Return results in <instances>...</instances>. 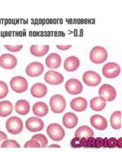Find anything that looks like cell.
Masks as SVG:
<instances>
[{"mask_svg":"<svg viewBox=\"0 0 122 152\" xmlns=\"http://www.w3.org/2000/svg\"><path fill=\"white\" fill-rule=\"evenodd\" d=\"M89 59L94 64H101L108 59V52L106 49L100 46H96L90 51Z\"/></svg>","mask_w":122,"mask_h":152,"instance_id":"1","label":"cell"},{"mask_svg":"<svg viewBox=\"0 0 122 152\" xmlns=\"http://www.w3.org/2000/svg\"><path fill=\"white\" fill-rule=\"evenodd\" d=\"M5 128L10 134L18 135L22 132L23 128H24L22 120L17 116H12V117L9 118L5 123Z\"/></svg>","mask_w":122,"mask_h":152,"instance_id":"2","label":"cell"},{"mask_svg":"<svg viewBox=\"0 0 122 152\" xmlns=\"http://www.w3.org/2000/svg\"><path fill=\"white\" fill-rule=\"evenodd\" d=\"M66 102L61 94H55L50 99V107L54 113H61L66 109Z\"/></svg>","mask_w":122,"mask_h":152,"instance_id":"3","label":"cell"},{"mask_svg":"<svg viewBox=\"0 0 122 152\" xmlns=\"http://www.w3.org/2000/svg\"><path fill=\"white\" fill-rule=\"evenodd\" d=\"M47 133L51 139L55 142H60L65 136L64 129L58 123H51L49 125L47 128Z\"/></svg>","mask_w":122,"mask_h":152,"instance_id":"4","label":"cell"},{"mask_svg":"<svg viewBox=\"0 0 122 152\" xmlns=\"http://www.w3.org/2000/svg\"><path fill=\"white\" fill-rule=\"evenodd\" d=\"M10 86L13 91L18 94L24 93L28 90V83L26 78L21 76H15L10 80Z\"/></svg>","mask_w":122,"mask_h":152,"instance_id":"5","label":"cell"},{"mask_svg":"<svg viewBox=\"0 0 122 152\" xmlns=\"http://www.w3.org/2000/svg\"><path fill=\"white\" fill-rule=\"evenodd\" d=\"M102 75L107 78H115L121 73V66L116 62H108L102 67Z\"/></svg>","mask_w":122,"mask_h":152,"instance_id":"6","label":"cell"},{"mask_svg":"<svg viewBox=\"0 0 122 152\" xmlns=\"http://www.w3.org/2000/svg\"><path fill=\"white\" fill-rule=\"evenodd\" d=\"M98 94L106 101H113L117 97V92L115 88L108 84H105L100 87Z\"/></svg>","mask_w":122,"mask_h":152,"instance_id":"7","label":"cell"},{"mask_svg":"<svg viewBox=\"0 0 122 152\" xmlns=\"http://www.w3.org/2000/svg\"><path fill=\"white\" fill-rule=\"evenodd\" d=\"M65 89L71 95H77L82 93L83 87L80 81L76 78H70L65 84Z\"/></svg>","mask_w":122,"mask_h":152,"instance_id":"8","label":"cell"},{"mask_svg":"<svg viewBox=\"0 0 122 152\" xmlns=\"http://www.w3.org/2000/svg\"><path fill=\"white\" fill-rule=\"evenodd\" d=\"M82 81L88 86L96 87L101 83V78L96 72L87 71L82 75Z\"/></svg>","mask_w":122,"mask_h":152,"instance_id":"9","label":"cell"},{"mask_svg":"<svg viewBox=\"0 0 122 152\" xmlns=\"http://www.w3.org/2000/svg\"><path fill=\"white\" fill-rule=\"evenodd\" d=\"M25 127L28 131L32 132L41 131L44 127V123L43 120L35 116L28 118L25 122Z\"/></svg>","mask_w":122,"mask_h":152,"instance_id":"10","label":"cell"},{"mask_svg":"<svg viewBox=\"0 0 122 152\" xmlns=\"http://www.w3.org/2000/svg\"><path fill=\"white\" fill-rule=\"evenodd\" d=\"M44 81L49 85H57L63 83L64 81V77L63 75L58 72L50 70L46 72L44 75Z\"/></svg>","mask_w":122,"mask_h":152,"instance_id":"11","label":"cell"},{"mask_svg":"<svg viewBox=\"0 0 122 152\" xmlns=\"http://www.w3.org/2000/svg\"><path fill=\"white\" fill-rule=\"evenodd\" d=\"M18 64V60L16 57L10 53L2 54L0 56V66L7 70L14 69Z\"/></svg>","mask_w":122,"mask_h":152,"instance_id":"12","label":"cell"},{"mask_svg":"<svg viewBox=\"0 0 122 152\" xmlns=\"http://www.w3.org/2000/svg\"><path fill=\"white\" fill-rule=\"evenodd\" d=\"M26 74L32 78H36L40 76L44 71V67L42 63L39 62H33L30 63L26 68Z\"/></svg>","mask_w":122,"mask_h":152,"instance_id":"13","label":"cell"},{"mask_svg":"<svg viewBox=\"0 0 122 152\" xmlns=\"http://www.w3.org/2000/svg\"><path fill=\"white\" fill-rule=\"evenodd\" d=\"M90 123L96 129L104 131L108 127V122L104 116L101 115H93L90 117Z\"/></svg>","mask_w":122,"mask_h":152,"instance_id":"14","label":"cell"},{"mask_svg":"<svg viewBox=\"0 0 122 152\" xmlns=\"http://www.w3.org/2000/svg\"><path fill=\"white\" fill-rule=\"evenodd\" d=\"M62 62V58L59 54L56 53H51L46 58V66L50 69H57L60 66Z\"/></svg>","mask_w":122,"mask_h":152,"instance_id":"15","label":"cell"},{"mask_svg":"<svg viewBox=\"0 0 122 152\" xmlns=\"http://www.w3.org/2000/svg\"><path fill=\"white\" fill-rule=\"evenodd\" d=\"M88 103L87 100L84 97H76L73 99L70 102V107L76 112H83L87 109Z\"/></svg>","mask_w":122,"mask_h":152,"instance_id":"16","label":"cell"},{"mask_svg":"<svg viewBox=\"0 0 122 152\" xmlns=\"http://www.w3.org/2000/svg\"><path fill=\"white\" fill-rule=\"evenodd\" d=\"M79 66H80V61L79 58L74 56L68 57L67 59H66L64 63H63V67H64L65 70L67 72H70L77 70Z\"/></svg>","mask_w":122,"mask_h":152,"instance_id":"17","label":"cell"},{"mask_svg":"<svg viewBox=\"0 0 122 152\" xmlns=\"http://www.w3.org/2000/svg\"><path fill=\"white\" fill-rule=\"evenodd\" d=\"M47 94V88L43 83H36L31 88V94L36 98H42Z\"/></svg>","mask_w":122,"mask_h":152,"instance_id":"18","label":"cell"},{"mask_svg":"<svg viewBox=\"0 0 122 152\" xmlns=\"http://www.w3.org/2000/svg\"><path fill=\"white\" fill-rule=\"evenodd\" d=\"M78 117L75 113L68 112L63 116V124L67 129H73L78 124Z\"/></svg>","mask_w":122,"mask_h":152,"instance_id":"19","label":"cell"},{"mask_svg":"<svg viewBox=\"0 0 122 152\" xmlns=\"http://www.w3.org/2000/svg\"><path fill=\"white\" fill-rule=\"evenodd\" d=\"M32 111L36 116L43 117L48 113L49 109L45 103L39 101V102H37L34 104L33 107H32Z\"/></svg>","mask_w":122,"mask_h":152,"instance_id":"20","label":"cell"},{"mask_svg":"<svg viewBox=\"0 0 122 152\" xmlns=\"http://www.w3.org/2000/svg\"><path fill=\"white\" fill-rule=\"evenodd\" d=\"M106 107V100L101 97H95L90 100V108L93 110L99 112Z\"/></svg>","mask_w":122,"mask_h":152,"instance_id":"21","label":"cell"},{"mask_svg":"<svg viewBox=\"0 0 122 152\" xmlns=\"http://www.w3.org/2000/svg\"><path fill=\"white\" fill-rule=\"evenodd\" d=\"M121 112L120 110L115 111L112 113V116L110 117V124L112 129L115 130H118L121 128L122 119Z\"/></svg>","mask_w":122,"mask_h":152,"instance_id":"22","label":"cell"},{"mask_svg":"<svg viewBox=\"0 0 122 152\" xmlns=\"http://www.w3.org/2000/svg\"><path fill=\"white\" fill-rule=\"evenodd\" d=\"M15 109L17 113L20 115H27L30 111V104L25 100H18L15 105Z\"/></svg>","mask_w":122,"mask_h":152,"instance_id":"23","label":"cell"},{"mask_svg":"<svg viewBox=\"0 0 122 152\" xmlns=\"http://www.w3.org/2000/svg\"><path fill=\"white\" fill-rule=\"evenodd\" d=\"M74 135H75V137H77V138H88L89 137H93L94 135V132L89 126H82L79 127L76 130Z\"/></svg>","mask_w":122,"mask_h":152,"instance_id":"24","label":"cell"},{"mask_svg":"<svg viewBox=\"0 0 122 152\" xmlns=\"http://www.w3.org/2000/svg\"><path fill=\"white\" fill-rule=\"evenodd\" d=\"M50 50V46L49 45H32L30 47V52L33 56L37 57H41L47 53V52Z\"/></svg>","mask_w":122,"mask_h":152,"instance_id":"25","label":"cell"},{"mask_svg":"<svg viewBox=\"0 0 122 152\" xmlns=\"http://www.w3.org/2000/svg\"><path fill=\"white\" fill-rule=\"evenodd\" d=\"M13 110V105L9 100H2L0 102V116L6 117L9 116Z\"/></svg>","mask_w":122,"mask_h":152,"instance_id":"26","label":"cell"},{"mask_svg":"<svg viewBox=\"0 0 122 152\" xmlns=\"http://www.w3.org/2000/svg\"><path fill=\"white\" fill-rule=\"evenodd\" d=\"M70 146L73 148H87V138L75 137L70 141Z\"/></svg>","mask_w":122,"mask_h":152,"instance_id":"27","label":"cell"},{"mask_svg":"<svg viewBox=\"0 0 122 152\" xmlns=\"http://www.w3.org/2000/svg\"><path fill=\"white\" fill-rule=\"evenodd\" d=\"M20 145L16 142L15 140L13 139H6V140L3 141L1 145V148H20Z\"/></svg>","mask_w":122,"mask_h":152,"instance_id":"28","label":"cell"},{"mask_svg":"<svg viewBox=\"0 0 122 152\" xmlns=\"http://www.w3.org/2000/svg\"><path fill=\"white\" fill-rule=\"evenodd\" d=\"M33 139L38 141L40 142L41 148H46L47 146V143H48V140H47V137L43 134H36V135L32 136Z\"/></svg>","mask_w":122,"mask_h":152,"instance_id":"29","label":"cell"},{"mask_svg":"<svg viewBox=\"0 0 122 152\" xmlns=\"http://www.w3.org/2000/svg\"><path fill=\"white\" fill-rule=\"evenodd\" d=\"M9 94V88L4 81H0V99H3Z\"/></svg>","mask_w":122,"mask_h":152,"instance_id":"30","label":"cell"},{"mask_svg":"<svg viewBox=\"0 0 122 152\" xmlns=\"http://www.w3.org/2000/svg\"><path fill=\"white\" fill-rule=\"evenodd\" d=\"M24 148H41V145H40V142L38 141L35 140L32 138L31 140L28 141L26 143L24 144Z\"/></svg>","mask_w":122,"mask_h":152,"instance_id":"31","label":"cell"},{"mask_svg":"<svg viewBox=\"0 0 122 152\" xmlns=\"http://www.w3.org/2000/svg\"><path fill=\"white\" fill-rule=\"evenodd\" d=\"M5 48L6 50H8L10 52H13V53H17L18 51L21 50L23 48L22 45H5Z\"/></svg>","mask_w":122,"mask_h":152,"instance_id":"32","label":"cell"},{"mask_svg":"<svg viewBox=\"0 0 122 152\" xmlns=\"http://www.w3.org/2000/svg\"><path fill=\"white\" fill-rule=\"evenodd\" d=\"M118 139L115 138H110L108 139V147L110 148H114L117 147Z\"/></svg>","mask_w":122,"mask_h":152,"instance_id":"33","label":"cell"},{"mask_svg":"<svg viewBox=\"0 0 122 152\" xmlns=\"http://www.w3.org/2000/svg\"><path fill=\"white\" fill-rule=\"evenodd\" d=\"M96 138L94 137H89L87 138V148H96Z\"/></svg>","mask_w":122,"mask_h":152,"instance_id":"34","label":"cell"},{"mask_svg":"<svg viewBox=\"0 0 122 152\" xmlns=\"http://www.w3.org/2000/svg\"><path fill=\"white\" fill-rule=\"evenodd\" d=\"M104 145V138H96V148H103Z\"/></svg>","mask_w":122,"mask_h":152,"instance_id":"35","label":"cell"},{"mask_svg":"<svg viewBox=\"0 0 122 152\" xmlns=\"http://www.w3.org/2000/svg\"><path fill=\"white\" fill-rule=\"evenodd\" d=\"M72 45H57V48L59 49V50H63V51L69 50V49H70Z\"/></svg>","mask_w":122,"mask_h":152,"instance_id":"36","label":"cell"},{"mask_svg":"<svg viewBox=\"0 0 122 152\" xmlns=\"http://www.w3.org/2000/svg\"><path fill=\"white\" fill-rule=\"evenodd\" d=\"M0 139H1V141H2V142L7 139V135H5V133L2 131L0 132Z\"/></svg>","mask_w":122,"mask_h":152,"instance_id":"37","label":"cell"},{"mask_svg":"<svg viewBox=\"0 0 122 152\" xmlns=\"http://www.w3.org/2000/svg\"><path fill=\"white\" fill-rule=\"evenodd\" d=\"M117 147L119 148H122V138H120L118 139Z\"/></svg>","mask_w":122,"mask_h":152,"instance_id":"38","label":"cell"},{"mask_svg":"<svg viewBox=\"0 0 122 152\" xmlns=\"http://www.w3.org/2000/svg\"><path fill=\"white\" fill-rule=\"evenodd\" d=\"M108 138H104V145L103 148H108Z\"/></svg>","mask_w":122,"mask_h":152,"instance_id":"39","label":"cell"},{"mask_svg":"<svg viewBox=\"0 0 122 152\" xmlns=\"http://www.w3.org/2000/svg\"><path fill=\"white\" fill-rule=\"evenodd\" d=\"M49 148H60V146L58 145H51L49 146Z\"/></svg>","mask_w":122,"mask_h":152,"instance_id":"40","label":"cell"}]
</instances>
